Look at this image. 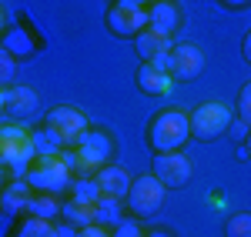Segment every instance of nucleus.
I'll use <instances>...</instances> for the list:
<instances>
[{
    "label": "nucleus",
    "mask_w": 251,
    "mask_h": 237,
    "mask_svg": "<svg viewBox=\"0 0 251 237\" xmlns=\"http://www.w3.org/2000/svg\"><path fill=\"white\" fill-rule=\"evenodd\" d=\"M60 157L67 160V167L77 174V177H94L100 167H107L114 157V140L107 130H84V137L71 147H64Z\"/></svg>",
    "instance_id": "f257e3e1"
},
{
    "label": "nucleus",
    "mask_w": 251,
    "mask_h": 237,
    "mask_svg": "<svg viewBox=\"0 0 251 237\" xmlns=\"http://www.w3.org/2000/svg\"><path fill=\"white\" fill-rule=\"evenodd\" d=\"M34 157H37V151H34V130L17 124V120L3 124L0 127V167L7 171V177L10 180L27 177Z\"/></svg>",
    "instance_id": "f03ea898"
},
{
    "label": "nucleus",
    "mask_w": 251,
    "mask_h": 237,
    "mask_svg": "<svg viewBox=\"0 0 251 237\" xmlns=\"http://www.w3.org/2000/svg\"><path fill=\"white\" fill-rule=\"evenodd\" d=\"M191 137V114L177 110V107H168L151 117V127H148V144L154 154H168V151H181Z\"/></svg>",
    "instance_id": "7ed1b4c3"
},
{
    "label": "nucleus",
    "mask_w": 251,
    "mask_h": 237,
    "mask_svg": "<svg viewBox=\"0 0 251 237\" xmlns=\"http://www.w3.org/2000/svg\"><path fill=\"white\" fill-rule=\"evenodd\" d=\"M71 180H74V171L67 167V160L60 154L34 157L30 171H27V184L34 187V194H54V197H60L64 191H71Z\"/></svg>",
    "instance_id": "20e7f679"
},
{
    "label": "nucleus",
    "mask_w": 251,
    "mask_h": 237,
    "mask_svg": "<svg viewBox=\"0 0 251 237\" xmlns=\"http://www.w3.org/2000/svg\"><path fill=\"white\" fill-rule=\"evenodd\" d=\"M231 107L228 104H221V100H208V104H201L198 110L191 114V137L194 140H218L221 134H228V127H231Z\"/></svg>",
    "instance_id": "39448f33"
},
{
    "label": "nucleus",
    "mask_w": 251,
    "mask_h": 237,
    "mask_svg": "<svg viewBox=\"0 0 251 237\" xmlns=\"http://www.w3.org/2000/svg\"><path fill=\"white\" fill-rule=\"evenodd\" d=\"M164 184L154 177V174H141V177L131 180V187H127V211L134 214V217H154L157 211H161V204H164Z\"/></svg>",
    "instance_id": "423d86ee"
},
{
    "label": "nucleus",
    "mask_w": 251,
    "mask_h": 237,
    "mask_svg": "<svg viewBox=\"0 0 251 237\" xmlns=\"http://www.w3.org/2000/svg\"><path fill=\"white\" fill-rule=\"evenodd\" d=\"M44 124H47L50 130H57L60 140L71 147V144H77V140L84 137V130H87V114L77 110V107H71V104H60V107H50V110H47Z\"/></svg>",
    "instance_id": "0eeeda50"
},
{
    "label": "nucleus",
    "mask_w": 251,
    "mask_h": 237,
    "mask_svg": "<svg viewBox=\"0 0 251 237\" xmlns=\"http://www.w3.org/2000/svg\"><path fill=\"white\" fill-rule=\"evenodd\" d=\"M151 174H154L164 187H184L191 180L194 167L184 151H168V154H154V164H151Z\"/></svg>",
    "instance_id": "6e6552de"
},
{
    "label": "nucleus",
    "mask_w": 251,
    "mask_h": 237,
    "mask_svg": "<svg viewBox=\"0 0 251 237\" xmlns=\"http://www.w3.org/2000/svg\"><path fill=\"white\" fill-rule=\"evenodd\" d=\"M148 27V7H134V3H114L107 10V30L114 37H137Z\"/></svg>",
    "instance_id": "1a4fd4ad"
},
{
    "label": "nucleus",
    "mask_w": 251,
    "mask_h": 237,
    "mask_svg": "<svg viewBox=\"0 0 251 237\" xmlns=\"http://www.w3.org/2000/svg\"><path fill=\"white\" fill-rule=\"evenodd\" d=\"M37 107H40L37 90L27 87V84H14V87L3 90V114H7L10 120H17V124L30 120L34 114H37Z\"/></svg>",
    "instance_id": "9d476101"
},
{
    "label": "nucleus",
    "mask_w": 251,
    "mask_h": 237,
    "mask_svg": "<svg viewBox=\"0 0 251 237\" xmlns=\"http://www.w3.org/2000/svg\"><path fill=\"white\" fill-rule=\"evenodd\" d=\"M204 70V54L198 43H174L171 47V77L188 84V80L201 77Z\"/></svg>",
    "instance_id": "9b49d317"
},
{
    "label": "nucleus",
    "mask_w": 251,
    "mask_h": 237,
    "mask_svg": "<svg viewBox=\"0 0 251 237\" xmlns=\"http://www.w3.org/2000/svg\"><path fill=\"white\" fill-rule=\"evenodd\" d=\"M177 23H181V10H177L174 0H151V3H148V27H151V30L174 37Z\"/></svg>",
    "instance_id": "f8f14e48"
},
{
    "label": "nucleus",
    "mask_w": 251,
    "mask_h": 237,
    "mask_svg": "<svg viewBox=\"0 0 251 237\" xmlns=\"http://www.w3.org/2000/svg\"><path fill=\"white\" fill-rule=\"evenodd\" d=\"M97 187H100V194L104 197H114V200H124L127 197V187H131V174L124 171V167H117V164H107V167H100L94 174Z\"/></svg>",
    "instance_id": "ddd939ff"
},
{
    "label": "nucleus",
    "mask_w": 251,
    "mask_h": 237,
    "mask_svg": "<svg viewBox=\"0 0 251 237\" xmlns=\"http://www.w3.org/2000/svg\"><path fill=\"white\" fill-rule=\"evenodd\" d=\"M171 84H174V77L168 70H157L154 64L137 67V87H141V94H148V97H168V94H171Z\"/></svg>",
    "instance_id": "4468645a"
},
{
    "label": "nucleus",
    "mask_w": 251,
    "mask_h": 237,
    "mask_svg": "<svg viewBox=\"0 0 251 237\" xmlns=\"http://www.w3.org/2000/svg\"><path fill=\"white\" fill-rule=\"evenodd\" d=\"M171 47H174V40L168 37V34H157V30H151V27H144L141 34L134 37V50H137V57L144 60H154V57H164V54H171Z\"/></svg>",
    "instance_id": "2eb2a0df"
},
{
    "label": "nucleus",
    "mask_w": 251,
    "mask_h": 237,
    "mask_svg": "<svg viewBox=\"0 0 251 237\" xmlns=\"http://www.w3.org/2000/svg\"><path fill=\"white\" fill-rule=\"evenodd\" d=\"M0 47L10 54L14 60H27L37 54V43L30 37V30H24V27H10L3 37H0Z\"/></svg>",
    "instance_id": "dca6fc26"
},
{
    "label": "nucleus",
    "mask_w": 251,
    "mask_h": 237,
    "mask_svg": "<svg viewBox=\"0 0 251 237\" xmlns=\"http://www.w3.org/2000/svg\"><path fill=\"white\" fill-rule=\"evenodd\" d=\"M30 197H34V187L27 184V177L7 180V187L0 191V204H3L7 214H20V211H27V200H30Z\"/></svg>",
    "instance_id": "f3484780"
},
{
    "label": "nucleus",
    "mask_w": 251,
    "mask_h": 237,
    "mask_svg": "<svg viewBox=\"0 0 251 237\" xmlns=\"http://www.w3.org/2000/svg\"><path fill=\"white\" fill-rule=\"evenodd\" d=\"M64 140H60L57 130H50L47 124L34 130V151H37V157H50V154H64Z\"/></svg>",
    "instance_id": "a211bd4d"
},
{
    "label": "nucleus",
    "mask_w": 251,
    "mask_h": 237,
    "mask_svg": "<svg viewBox=\"0 0 251 237\" xmlns=\"http://www.w3.org/2000/svg\"><path fill=\"white\" fill-rule=\"evenodd\" d=\"M27 214L40 220H57L60 217V200L54 194H34L27 200Z\"/></svg>",
    "instance_id": "6ab92c4d"
},
{
    "label": "nucleus",
    "mask_w": 251,
    "mask_h": 237,
    "mask_svg": "<svg viewBox=\"0 0 251 237\" xmlns=\"http://www.w3.org/2000/svg\"><path fill=\"white\" fill-rule=\"evenodd\" d=\"M91 211H94V224H100V227H117L121 224V200H114V197L100 194Z\"/></svg>",
    "instance_id": "aec40b11"
},
{
    "label": "nucleus",
    "mask_w": 251,
    "mask_h": 237,
    "mask_svg": "<svg viewBox=\"0 0 251 237\" xmlns=\"http://www.w3.org/2000/svg\"><path fill=\"white\" fill-rule=\"evenodd\" d=\"M97 197H100V187H97L94 177H74V180H71V200L94 207Z\"/></svg>",
    "instance_id": "412c9836"
},
{
    "label": "nucleus",
    "mask_w": 251,
    "mask_h": 237,
    "mask_svg": "<svg viewBox=\"0 0 251 237\" xmlns=\"http://www.w3.org/2000/svg\"><path fill=\"white\" fill-rule=\"evenodd\" d=\"M60 217L67 220V224H74V227H87V224H94V211L87 207V204H77V200H67V204H60Z\"/></svg>",
    "instance_id": "4be33fe9"
},
{
    "label": "nucleus",
    "mask_w": 251,
    "mask_h": 237,
    "mask_svg": "<svg viewBox=\"0 0 251 237\" xmlns=\"http://www.w3.org/2000/svg\"><path fill=\"white\" fill-rule=\"evenodd\" d=\"M14 237H54V220H40V217H27L20 224V231Z\"/></svg>",
    "instance_id": "5701e85b"
},
{
    "label": "nucleus",
    "mask_w": 251,
    "mask_h": 237,
    "mask_svg": "<svg viewBox=\"0 0 251 237\" xmlns=\"http://www.w3.org/2000/svg\"><path fill=\"white\" fill-rule=\"evenodd\" d=\"M225 237H251V214L241 211V214H231L225 220Z\"/></svg>",
    "instance_id": "b1692460"
},
{
    "label": "nucleus",
    "mask_w": 251,
    "mask_h": 237,
    "mask_svg": "<svg viewBox=\"0 0 251 237\" xmlns=\"http://www.w3.org/2000/svg\"><path fill=\"white\" fill-rule=\"evenodd\" d=\"M14 74H17V60L0 47V90L14 87Z\"/></svg>",
    "instance_id": "393cba45"
},
{
    "label": "nucleus",
    "mask_w": 251,
    "mask_h": 237,
    "mask_svg": "<svg viewBox=\"0 0 251 237\" xmlns=\"http://www.w3.org/2000/svg\"><path fill=\"white\" fill-rule=\"evenodd\" d=\"M238 120H245L251 127V84H245L238 94Z\"/></svg>",
    "instance_id": "a878e982"
},
{
    "label": "nucleus",
    "mask_w": 251,
    "mask_h": 237,
    "mask_svg": "<svg viewBox=\"0 0 251 237\" xmlns=\"http://www.w3.org/2000/svg\"><path fill=\"white\" fill-rule=\"evenodd\" d=\"M144 234H148V231H144L137 220H121V224L114 227V234H111V237H144Z\"/></svg>",
    "instance_id": "bb28decb"
},
{
    "label": "nucleus",
    "mask_w": 251,
    "mask_h": 237,
    "mask_svg": "<svg viewBox=\"0 0 251 237\" xmlns=\"http://www.w3.org/2000/svg\"><path fill=\"white\" fill-rule=\"evenodd\" d=\"M77 237H111L107 227H100V224H87V227H80Z\"/></svg>",
    "instance_id": "cd10ccee"
},
{
    "label": "nucleus",
    "mask_w": 251,
    "mask_h": 237,
    "mask_svg": "<svg viewBox=\"0 0 251 237\" xmlns=\"http://www.w3.org/2000/svg\"><path fill=\"white\" fill-rule=\"evenodd\" d=\"M228 134H231L234 140H245V137H248V124H245V120H231Z\"/></svg>",
    "instance_id": "c85d7f7f"
},
{
    "label": "nucleus",
    "mask_w": 251,
    "mask_h": 237,
    "mask_svg": "<svg viewBox=\"0 0 251 237\" xmlns=\"http://www.w3.org/2000/svg\"><path fill=\"white\" fill-rule=\"evenodd\" d=\"M54 237H77V227L74 224H60V227H54Z\"/></svg>",
    "instance_id": "c756f323"
},
{
    "label": "nucleus",
    "mask_w": 251,
    "mask_h": 237,
    "mask_svg": "<svg viewBox=\"0 0 251 237\" xmlns=\"http://www.w3.org/2000/svg\"><path fill=\"white\" fill-rule=\"evenodd\" d=\"M221 7H228V10H241V7H248L251 0H218Z\"/></svg>",
    "instance_id": "7c9ffc66"
},
{
    "label": "nucleus",
    "mask_w": 251,
    "mask_h": 237,
    "mask_svg": "<svg viewBox=\"0 0 251 237\" xmlns=\"http://www.w3.org/2000/svg\"><path fill=\"white\" fill-rule=\"evenodd\" d=\"M241 54H245V60L251 64V30L245 34V40H241Z\"/></svg>",
    "instance_id": "2f4dec72"
},
{
    "label": "nucleus",
    "mask_w": 251,
    "mask_h": 237,
    "mask_svg": "<svg viewBox=\"0 0 251 237\" xmlns=\"http://www.w3.org/2000/svg\"><path fill=\"white\" fill-rule=\"evenodd\" d=\"M144 237H174V234H171V231H161V227H154V231H148Z\"/></svg>",
    "instance_id": "473e14b6"
},
{
    "label": "nucleus",
    "mask_w": 251,
    "mask_h": 237,
    "mask_svg": "<svg viewBox=\"0 0 251 237\" xmlns=\"http://www.w3.org/2000/svg\"><path fill=\"white\" fill-rule=\"evenodd\" d=\"M114 3H134V7H148L151 0H114Z\"/></svg>",
    "instance_id": "72a5a7b5"
},
{
    "label": "nucleus",
    "mask_w": 251,
    "mask_h": 237,
    "mask_svg": "<svg viewBox=\"0 0 251 237\" xmlns=\"http://www.w3.org/2000/svg\"><path fill=\"white\" fill-rule=\"evenodd\" d=\"M3 34H7V14L0 10V37H3Z\"/></svg>",
    "instance_id": "f704fd0d"
},
{
    "label": "nucleus",
    "mask_w": 251,
    "mask_h": 237,
    "mask_svg": "<svg viewBox=\"0 0 251 237\" xmlns=\"http://www.w3.org/2000/svg\"><path fill=\"white\" fill-rule=\"evenodd\" d=\"M245 157H251V127H248V137H245Z\"/></svg>",
    "instance_id": "c9c22d12"
},
{
    "label": "nucleus",
    "mask_w": 251,
    "mask_h": 237,
    "mask_svg": "<svg viewBox=\"0 0 251 237\" xmlns=\"http://www.w3.org/2000/svg\"><path fill=\"white\" fill-rule=\"evenodd\" d=\"M7 180H10V177H7V171H3V167H0V191H3V187H7Z\"/></svg>",
    "instance_id": "e433bc0d"
},
{
    "label": "nucleus",
    "mask_w": 251,
    "mask_h": 237,
    "mask_svg": "<svg viewBox=\"0 0 251 237\" xmlns=\"http://www.w3.org/2000/svg\"><path fill=\"white\" fill-rule=\"evenodd\" d=\"M0 117H3V90H0Z\"/></svg>",
    "instance_id": "4c0bfd02"
},
{
    "label": "nucleus",
    "mask_w": 251,
    "mask_h": 237,
    "mask_svg": "<svg viewBox=\"0 0 251 237\" xmlns=\"http://www.w3.org/2000/svg\"><path fill=\"white\" fill-rule=\"evenodd\" d=\"M0 214H3V204H0Z\"/></svg>",
    "instance_id": "58836bf2"
}]
</instances>
